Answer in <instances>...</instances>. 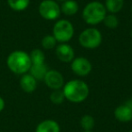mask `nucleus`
Listing matches in <instances>:
<instances>
[{
  "mask_svg": "<svg viewBox=\"0 0 132 132\" xmlns=\"http://www.w3.org/2000/svg\"><path fill=\"white\" fill-rule=\"evenodd\" d=\"M57 41L54 38L53 35H44L43 37L42 41H41V44H42L43 48L45 50H52L57 46Z\"/></svg>",
  "mask_w": 132,
  "mask_h": 132,
  "instance_id": "19",
  "label": "nucleus"
},
{
  "mask_svg": "<svg viewBox=\"0 0 132 132\" xmlns=\"http://www.w3.org/2000/svg\"><path fill=\"white\" fill-rule=\"evenodd\" d=\"M58 1H62V2H64V1H67V0H58Z\"/></svg>",
  "mask_w": 132,
  "mask_h": 132,
  "instance_id": "23",
  "label": "nucleus"
},
{
  "mask_svg": "<svg viewBox=\"0 0 132 132\" xmlns=\"http://www.w3.org/2000/svg\"><path fill=\"white\" fill-rule=\"evenodd\" d=\"M79 11V5L74 0H67L61 5V12L67 16H72Z\"/></svg>",
  "mask_w": 132,
  "mask_h": 132,
  "instance_id": "13",
  "label": "nucleus"
},
{
  "mask_svg": "<svg viewBox=\"0 0 132 132\" xmlns=\"http://www.w3.org/2000/svg\"><path fill=\"white\" fill-rule=\"evenodd\" d=\"M131 12H132V6H131Z\"/></svg>",
  "mask_w": 132,
  "mask_h": 132,
  "instance_id": "28",
  "label": "nucleus"
},
{
  "mask_svg": "<svg viewBox=\"0 0 132 132\" xmlns=\"http://www.w3.org/2000/svg\"><path fill=\"white\" fill-rule=\"evenodd\" d=\"M48 67L45 63L42 64H32L29 70V73L37 81H44L46 72H48Z\"/></svg>",
  "mask_w": 132,
  "mask_h": 132,
  "instance_id": "14",
  "label": "nucleus"
},
{
  "mask_svg": "<svg viewBox=\"0 0 132 132\" xmlns=\"http://www.w3.org/2000/svg\"><path fill=\"white\" fill-rule=\"evenodd\" d=\"M39 15L48 21L56 20L61 15V6L54 0H44L38 7Z\"/></svg>",
  "mask_w": 132,
  "mask_h": 132,
  "instance_id": "6",
  "label": "nucleus"
},
{
  "mask_svg": "<svg viewBox=\"0 0 132 132\" xmlns=\"http://www.w3.org/2000/svg\"><path fill=\"white\" fill-rule=\"evenodd\" d=\"M6 65L8 69L15 74L23 75L27 73L32 65L29 53L21 50L12 52L6 59Z\"/></svg>",
  "mask_w": 132,
  "mask_h": 132,
  "instance_id": "2",
  "label": "nucleus"
},
{
  "mask_svg": "<svg viewBox=\"0 0 132 132\" xmlns=\"http://www.w3.org/2000/svg\"><path fill=\"white\" fill-rule=\"evenodd\" d=\"M80 125H81V128L84 131H90L95 126V119L92 115L86 114V115H83L81 118Z\"/></svg>",
  "mask_w": 132,
  "mask_h": 132,
  "instance_id": "17",
  "label": "nucleus"
},
{
  "mask_svg": "<svg viewBox=\"0 0 132 132\" xmlns=\"http://www.w3.org/2000/svg\"><path fill=\"white\" fill-rule=\"evenodd\" d=\"M62 92L65 99L72 103H81L88 98L90 88L85 81L79 79H73L64 83Z\"/></svg>",
  "mask_w": 132,
  "mask_h": 132,
  "instance_id": "1",
  "label": "nucleus"
},
{
  "mask_svg": "<svg viewBox=\"0 0 132 132\" xmlns=\"http://www.w3.org/2000/svg\"><path fill=\"white\" fill-rule=\"evenodd\" d=\"M114 117L119 122H129L132 120V104L130 101L118 106L114 110Z\"/></svg>",
  "mask_w": 132,
  "mask_h": 132,
  "instance_id": "10",
  "label": "nucleus"
},
{
  "mask_svg": "<svg viewBox=\"0 0 132 132\" xmlns=\"http://www.w3.org/2000/svg\"><path fill=\"white\" fill-rule=\"evenodd\" d=\"M130 36H131V38H132V30H131V33H130Z\"/></svg>",
  "mask_w": 132,
  "mask_h": 132,
  "instance_id": "25",
  "label": "nucleus"
},
{
  "mask_svg": "<svg viewBox=\"0 0 132 132\" xmlns=\"http://www.w3.org/2000/svg\"><path fill=\"white\" fill-rule=\"evenodd\" d=\"M65 96L62 92V89L61 90H53L51 94H50V101L52 103L55 105H60L65 101Z\"/></svg>",
  "mask_w": 132,
  "mask_h": 132,
  "instance_id": "21",
  "label": "nucleus"
},
{
  "mask_svg": "<svg viewBox=\"0 0 132 132\" xmlns=\"http://www.w3.org/2000/svg\"><path fill=\"white\" fill-rule=\"evenodd\" d=\"M105 8L110 14H117L122 10L124 6V0H106Z\"/></svg>",
  "mask_w": 132,
  "mask_h": 132,
  "instance_id": "15",
  "label": "nucleus"
},
{
  "mask_svg": "<svg viewBox=\"0 0 132 132\" xmlns=\"http://www.w3.org/2000/svg\"><path fill=\"white\" fill-rule=\"evenodd\" d=\"M78 41L85 49H96L102 43V35L97 28L89 27L80 34Z\"/></svg>",
  "mask_w": 132,
  "mask_h": 132,
  "instance_id": "5",
  "label": "nucleus"
},
{
  "mask_svg": "<svg viewBox=\"0 0 132 132\" xmlns=\"http://www.w3.org/2000/svg\"><path fill=\"white\" fill-rule=\"evenodd\" d=\"M53 35L59 44L68 43L74 35L73 24L67 19H60L53 24Z\"/></svg>",
  "mask_w": 132,
  "mask_h": 132,
  "instance_id": "4",
  "label": "nucleus"
},
{
  "mask_svg": "<svg viewBox=\"0 0 132 132\" xmlns=\"http://www.w3.org/2000/svg\"><path fill=\"white\" fill-rule=\"evenodd\" d=\"M71 69L76 75L85 77L92 72V64L85 57H75L71 62Z\"/></svg>",
  "mask_w": 132,
  "mask_h": 132,
  "instance_id": "7",
  "label": "nucleus"
},
{
  "mask_svg": "<svg viewBox=\"0 0 132 132\" xmlns=\"http://www.w3.org/2000/svg\"><path fill=\"white\" fill-rule=\"evenodd\" d=\"M32 64L45 63V54L41 49H34L29 53Z\"/></svg>",
  "mask_w": 132,
  "mask_h": 132,
  "instance_id": "18",
  "label": "nucleus"
},
{
  "mask_svg": "<svg viewBox=\"0 0 132 132\" xmlns=\"http://www.w3.org/2000/svg\"><path fill=\"white\" fill-rule=\"evenodd\" d=\"M102 23L105 24L106 27L110 28V29H115L119 26V21L115 14H109V15H106Z\"/></svg>",
  "mask_w": 132,
  "mask_h": 132,
  "instance_id": "20",
  "label": "nucleus"
},
{
  "mask_svg": "<svg viewBox=\"0 0 132 132\" xmlns=\"http://www.w3.org/2000/svg\"><path fill=\"white\" fill-rule=\"evenodd\" d=\"M7 4L12 10L21 12L29 6L30 0H7Z\"/></svg>",
  "mask_w": 132,
  "mask_h": 132,
  "instance_id": "16",
  "label": "nucleus"
},
{
  "mask_svg": "<svg viewBox=\"0 0 132 132\" xmlns=\"http://www.w3.org/2000/svg\"><path fill=\"white\" fill-rule=\"evenodd\" d=\"M5 106H6V102H5L4 99L2 97H0V112H2L4 110Z\"/></svg>",
  "mask_w": 132,
  "mask_h": 132,
  "instance_id": "22",
  "label": "nucleus"
},
{
  "mask_svg": "<svg viewBox=\"0 0 132 132\" xmlns=\"http://www.w3.org/2000/svg\"><path fill=\"white\" fill-rule=\"evenodd\" d=\"M35 132H61V128L57 121L45 119L37 125Z\"/></svg>",
  "mask_w": 132,
  "mask_h": 132,
  "instance_id": "12",
  "label": "nucleus"
},
{
  "mask_svg": "<svg viewBox=\"0 0 132 132\" xmlns=\"http://www.w3.org/2000/svg\"><path fill=\"white\" fill-rule=\"evenodd\" d=\"M55 53L57 58L62 62H72V61L75 58L73 48L67 43L59 44L55 47Z\"/></svg>",
  "mask_w": 132,
  "mask_h": 132,
  "instance_id": "9",
  "label": "nucleus"
},
{
  "mask_svg": "<svg viewBox=\"0 0 132 132\" xmlns=\"http://www.w3.org/2000/svg\"><path fill=\"white\" fill-rule=\"evenodd\" d=\"M84 132H93V131H92V130H90V131H84Z\"/></svg>",
  "mask_w": 132,
  "mask_h": 132,
  "instance_id": "26",
  "label": "nucleus"
},
{
  "mask_svg": "<svg viewBox=\"0 0 132 132\" xmlns=\"http://www.w3.org/2000/svg\"><path fill=\"white\" fill-rule=\"evenodd\" d=\"M20 87L24 92L31 93L37 88V80L34 78L30 73H24L20 79Z\"/></svg>",
  "mask_w": 132,
  "mask_h": 132,
  "instance_id": "11",
  "label": "nucleus"
},
{
  "mask_svg": "<svg viewBox=\"0 0 132 132\" xmlns=\"http://www.w3.org/2000/svg\"><path fill=\"white\" fill-rule=\"evenodd\" d=\"M107 15L104 4L100 1H92L84 6L82 10V19L87 24L97 26L103 22Z\"/></svg>",
  "mask_w": 132,
  "mask_h": 132,
  "instance_id": "3",
  "label": "nucleus"
},
{
  "mask_svg": "<svg viewBox=\"0 0 132 132\" xmlns=\"http://www.w3.org/2000/svg\"><path fill=\"white\" fill-rule=\"evenodd\" d=\"M130 101V103L132 104V97H131V99H130V101Z\"/></svg>",
  "mask_w": 132,
  "mask_h": 132,
  "instance_id": "24",
  "label": "nucleus"
},
{
  "mask_svg": "<svg viewBox=\"0 0 132 132\" xmlns=\"http://www.w3.org/2000/svg\"><path fill=\"white\" fill-rule=\"evenodd\" d=\"M128 132H132V130H129V131H128Z\"/></svg>",
  "mask_w": 132,
  "mask_h": 132,
  "instance_id": "27",
  "label": "nucleus"
},
{
  "mask_svg": "<svg viewBox=\"0 0 132 132\" xmlns=\"http://www.w3.org/2000/svg\"><path fill=\"white\" fill-rule=\"evenodd\" d=\"M44 81L51 90H61L64 85V78L59 71L48 70L44 78Z\"/></svg>",
  "mask_w": 132,
  "mask_h": 132,
  "instance_id": "8",
  "label": "nucleus"
}]
</instances>
